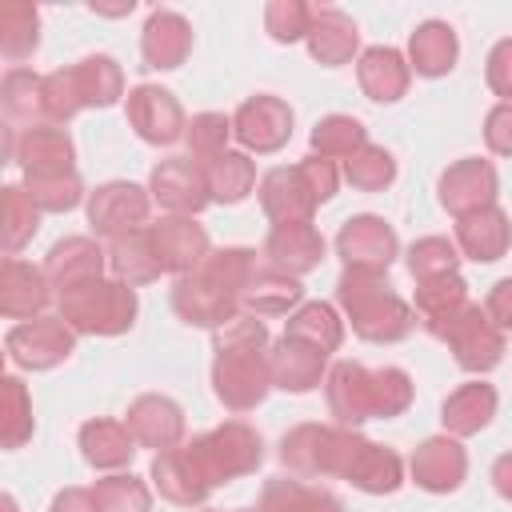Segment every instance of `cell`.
Wrapping results in <instances>:
<instances>
[{"mask_svg": "<svg viewBox=\"0 0 512 512\" xmlns=\"http://www.w3.org/2000/svg\"><path fill=\"white\" fill-rule=\"evenodd\" d=\"M184 448H188L192 464L200 468V476H204L212 488H220V484H228V480H236V476L256 472L260 460H264V440H260V432L248 428L244 420H224L220 428L192 436Z\"/></svg>", "mask_w": 512, "mask_h": 512, "instance_id": "cell-6", "label": "cell"}, {"mask_svg": "<svg viewBox=\"0 0 512 512\" xmlns=\"http://www.w3.org/2000/svg\"><path fill=\"white\" fill-rule=\"evenodd\" d=\"M284 336L308 340V344H316L320 352H336L340 340H344V320L336 316L332 304H324V300H308V304H300V308L284 320Z\"/></svg>", "mask_w": 512, "mask_h": 512, "instance_id": "cell-42", "label": "cell"}, {"mask_svg": "<svg viewBox=\"0 0 512 512\" xmlns=\"http://www.w3.org/2000/svg\"><path fill=\"white\" fill-rule=\"evenodd\" d=\"M148 192H152V200L168 216H196V212H204L212 204L208 176H204V168L192 156H168V160H160L152 168Z\"/></svg>", "mask_w": 512, "mask_h": 512, "instance_id": "cell-11", "label": "cell"}, {"mask_svg": "<svg viewBox=\"0 0 512 512\" xmlns=\"http://www.w3.org/2000/svg\"><path fill=\"white\" fill-rule=\"evenodd\" d=\"M356 80H360V92L376 104H396L404 92H408V80H412V68L408 60L388 48V44H376V48H364L360 60H356Z\"/></svg>", "mask_w": 512, "mask_h": 512, "instance_id": "cell-28", "label": "cell"}, {"mask_svg": "<svg viewBox=\"0 0 512 512\" xmlns=\"http://www.w3.org/2000/svg\"><path fill=\"white\" fill-rule=\"evenodd\" d=\"M108 272L128 284V288H140V284H152L164 268L152 252V240H148V228L132 232V236H120L108 244Z\"/></svg>", "mask_w": 512, "mask_h": 512, "instance_id": "cell-36", "label": "cell"}, {"mask_svg": "<svg viewBox=\"0 0 512 512\" xmlns=\"http://www.w3.org/2000/svg\"><path fill=\"white\" fill-rule=\"evenodd\" d=\"M32 396L24 388L20 376H4L0 380V444L4 448H20L24 440H32Z\"/></svg>", "mask_w": 512, "mask_h": 512, "instance_id": "cell-45", "label": "cell"}, {"mask_svg": "<svg viewBox=\"0 0 512 512\" xmlns=\"http://www.w3.org/2000/svg\"><path fill=\"white\" fill-rule=\"evenodd\" d=\"M324 400L340 428H356L372 420V368L356 360H336L324 376Z\"/></svg>", "mask_w": 512, "mask_h": 512, "instance_id": "cell-18", "label": "cell"}, {"mask_svg": "<svg viewBox=\"0 0 512 512\" xmlns=\"http://www.w3.org/2000/svg\"><path fill=\"white\" fill-rule=\"evenodd\" d=\"M148 240H152V252L160 260V268L172 272V276H188L212 256L208 232L192 216H164V220L148 224Z\"/></svg>", "mask_w": 512, "mask_h": 512, "instance_id": "cell-14", "label": "cell"}, {"mask_svg": "<svg viewBox=\"0 0 512 512\" xmlns=\"http://www.w3.org/2000/svg\"><path fill=\"white\" fill-rule=\"evenodd\" d=\"M468 304V284L460 280V272L452 276H436V280H420L416 284V296H412V308L420 316V324L440 340V332L452 324V316Z\"/></svg>", "mask_w": 512, "mask_h": 512, "instance_id": "cell-34", "label": "cell"}, {"mask_svg": "<svg viewBox=\"0 0 512 512\" xmlns=\"http://www.w3.org/2000/svg\"><path fill=\"white\" fill-rule=\"evenodd\" d=\"M416 388H412V376L396 364H384V368H372V420H392L400 412H408Z\"/></svg>", "mask_w": 512, "mask_h": 512, "instance_id": "cell-48", "label": "cell"}, {"mask_svg": "<svg viewBox=\"0 0 512 512\" xmlns=\"http://www.w3.org/2000/svg\"><path fill=\"white\" fill-rule=\"evenodd\" d=\"M40 44V12L24 0H4L0 4V52L20 68Z\"/></svg>", "mask_w": 512, "mask_h": 512, "instance_id": "cell-39", "label": "cell"}, {"mask_svg": "<svg viewBox=\"0 0 512 512\" xmlns=\"http://www.w3.org/2000/svg\"><path fill=\"white\" fill-rule=\"evenodd\" d=\"M496 404H500V396H496L492 384H480V380L460 384V388L444 400L440 424H444V432L456 436V440H460V436H476V432H484V428L492 424Z\"/></svg>", "mask_w": 512, "mask_h": 512, "instance_id": "cell-30", "label": "cell"}, {"mask_svg": "<svg viewBox=\"0 0 512 512\" xmlns=\"http://www.w3.org/2000/svg\"><path fill=\"white\" fill-rule=\"evenodd\" d=\"M268 368H272V388H284V392L300 396V392H312L328 376V352H320L308 340L280 336L268 348Z\"/></svg>", "mask_w": 512, "mask_h": 512, "instance_id": "cell-20", "label": "cell"}, {"mask_svg": "<svg viewBox=\"0 0 512 512\" xmlns=\"http://www.w3.org/2000/svg\"><path fill=\"white\" fill-rule=\"evenodd\" d=\"M508 244H512V224H508V212L496 204L456 220V248L476 264L500 260L508 252Z\"/></svg>", "mask_w": 512, "mask_h": 512, "instance_id": "cell-29", "label": "cell"}, {"mask_svg": "<svg viewBox=\"0 0 512 512\" xmlns=\"http://www.w3.org/2000/svg\"><path fill=\"white\" fill-rule=\"evenodd\" d=\"M228 136H232V120L224 112H200L188 120L184 144H188V156L196 164H208L212 156L228 152Z\"/></svg>", "mask_w": 512, "mask_h": 512, "instance_id": "cell-51", "label": "cell"}, {"mask_svg": "<svg viewBox=\"0 0 512 512\" xmlns=\"http://www.w3.org/2000/svg\"><path fill=\"white\" fill-rule=\"evenodd\" d=\"M124 424L136 436V444L156 448V452L180 448V440H184V408L172 396H160V392L136 396L124 412Z\"/></svg>", "mask_w": 512, "mask_h": 512, "instance_id": "cell-17", "label": "cell"}, {"mask_svg": "<svg viewBox=\"0 0 512 512\" xmlns=\"http://www.w3.org/2000/svg\"><path fill=\"white\" fill-rule=\"evenodd\" d=\"M204 168V176H208V192H212V200H220V204H240L252 188H256V164H252V156L248 152H220V156H212L208 164H200Z\"/></svg>", "mask_w": 512, "mask_h": 512, "instance_id": "cell-38", "label": "cell"}, {"mask_svg": "<svg viewBox=\"0 0 512 512\" xmlns=\"http://www.w3.org/2000/svg\"><path fill=\"white\" fill-rule=\"evenodd\" d=\"M484 80L500 100H512V36L496 40L484 60Z\"/></svg>", "mask_w": 512, "mask_h": 512, "instance_id": "cell-55", "label": "cell"}, {"mask_svg": "<svg viewBox=\"0 0 512 512\" xmlns=\"http://www.w3.org/2000/svg\"><path fill=\"white\" fill-rule=\"evenodd\" d=\"M92 496H96L100 512H152V492L132 472H112V476L96 480Z\"/></svg>", "mask_w": 512, "mask_h": 512, "instance_id": "cell-47", "label": "cell"}, {"mask_svg": "<svg viewBox=\"0 0 512 512\" xmlns=\"http://www.w3.org/2000/svg\"><path fill=\"white\" fill-rule=\"evenodd\" d=\"M308 144H312V156H320V160H348L352 152H360L368 144V128L356 116L332 112V116L316 120Z\"/></svg>", "mask_w": 512, "mask_h": 512, "instance_id": "cell-44", "label": "cell"}, {"mask_svg": "<svg viewBox=\"0 0 512 512\" xmlns=\"http://www.w3.org/2000/svg\"><path fill=\"white\" fill-rule=\"evenodd\" d=\"M396 252H400V240H396L392 224H384L380 216H352L336 232V256L344 260V268L388 272Z\"/></svg>", "mask_w": 512, "mask_h": 512, "instance_id": "cell-13", "label": "cell"}, {"mask_svg": "<svg viewBox=\"0 0 512 512\" xmlns=\"http://www.w3.org/2000/svg\"><path fill=\"white\" fill-rule=\"evenodd\" d=\"M296 172H300V180H304V188H308V196H312V204H316V208H320V204H328V200L336 196L340 172H336V164H332V160L304 156V160L296 164Z\"/></svg>", "mask_w": 512, "mask_h": 512, "instance_id": "cell-54", "label": "cell"}, {"mask_svg": "<svg viewBox=\"0 0 512 512\" xmlns=\"http://www.w3.org/2000/svg\"><path fill=\"white\" fill-rule=\"evenodd\" d=\"M52 300V284L48 272L20 260V256H4L0 264V312L8 320H40L44 308Z\"/></svg>", "mask_w": 512, "mask_h": 512, "instance_id": "cell-16", "label": "cell"}, {"mask_svg": "<svg viewBox=\"0 0 512 512\" xmlns=\"http://www.w3.org/2000/svg\"><path fill=\"white\" fill-rule=\"evenodd\" d=\"M80 456L100 472H116L136 456V436L128 432L124 420H108V416L84 420L80 424Z\"/></svg>", "mask_w": 512, "mask_h": 512, "instance_id": "cell-31", "label": "cell"}, {"mask_svg": "<svg viewBox=\"0 0 512 512\" xmlns=\"http://www.w3.org/2000/svg\"><path fill=\"white\" fill-rule=\"evenodd\" d=\"M188 52H192V24L172 8H156L148 16L144 32H140L144 64L156 68V72H172V68H180L188 60Z\"/></svg>", "mask_w": 512, "mask_h": 512, "instance_id": "cell-23", "label": "cell"}, {"mask_svg": "<svg viewBox=\"0 0 512 512\" xmlns=\"http://www.w3.org/2000/svg\"><path fill=\"white\" fill-rule=\"evenodd\" d=\"M0 512H16V504H12V496H4V500H0Z\"/></svg>", "mask_w": 512, "mask_h": 512, "instance_id": "cell-61", "label": "cell"}, {"mask_svg": "<svg viewBox=\"0 0 512 512\" xmlns=\"http://www.w3.org/2000/svg\"><path fill=\"white\" fill-rule=\"evenodd\" d=\"M80 108H84V100H80V88H76L72 68L48 72V76H44V120L60 128V124H68Z\"/></svg>", "mask_w": 512, "mask_h": 512, "instance_id": "cell-53", "label": "cell"}, {"mask_svg": "<svg viewBox=\"0 0 512 512\" xmlns=\"http://www.w3.org/2000/svg\"><path fill=\"white\" fill-rule=\"evenodd\" d=\"M256 268L252 248H216L196 272L176 276L172 312L192 328H224L240 316V292Z\"/></svg>", "mask_w": 512, "mask_h": 512, "instance_id": "cell-2", "label": "cell"}, {"mask_svg": "<svg viewBox=\"0 0 512 512\" xmlns=\"http://www.w3.org/2000/svg\"><path fill=\"white\" fill-rule=\"evenodd\" d=\"M456 56H460V40L444 20H424L408 36V68H416L420 76H432V80L448 76L456 68Z\"/></svg>", "mask_w": 512, "mask_h": 512, "instance_id": "cell-33", "label": "cell"}, {"mask_svg": "<svg viewBox=\"0 0 512 512\" xmlns=\"http://www.w3.org/2000/svg\"><path fill=\"white\" fill-rule=\"evenodd\" d=\"M72 76L84 108H112L124 96V72L112 56H84L80 64H72Z\"/></svg>", "mask_w": 512, "mask_h": 512, "instance_id": "cell-40", "label": "cell"}, {"mask_svg": "<svg viewBox=\"0 0 512 512\" xmlns=\"http://www.w3.org/2000/svg\"><path fill=\"white\" fill-rule=\"evenodd\" d=\"M260 208H264V216H268L272 224L312 220L316 204H312V196H308V188H304L296 164H292V168H272V172L260 176Z\"/></svg>", "mask_w": 512, "mask_h": 512, "instance_id": "cell-32", "label": "cell"}, {"mask_svg": "<svg viewBox=\"0 0 512 512\" xmlns=\"http://www.w3.org/2000/svg\"><path fill=\"white\" fill-rule=\"evenodd\" d=\"M304 300L300 276H288L272 264H256L244 292H240V308L248 316H292Z\"/></svg>", "mask_w": 512, "mask_h": 512, "instance_id": "cell-25", "label": "cell"}, {"mask_svg": "<svg viewBox=\"0 0 512 512\" xmlns=\"http://www.w3.org/2000/svg\"><path fill=\"white\" fill-rule=\"evenodd\" d=\"M0 104L8 120L36 128L44 120V76H36L32 68H8L0 84Z\"/></svg>", "mask_w": 512, "mask_h": 512, "instance_id": "cell-41", "label": "cell"}, {"mask_svg": "<svg viewBox=\"0 0 512 512\" xmlns=\"http://www.w3.org/2000/svg\"><path fill=\"white\" fill-rule=\"evenodd\" d=\"M256 512H344L340 496L316 484H304L296 476H276L260 488Z\"/></svg>", "mask_w": 512, "mask_h": 512, "instance_id": "cell-35", "label": "cell"}, {"mask_svg": "<svg viewBox=\"0 0 512 512\" xmlns=\"http://www.w3.org/2000/svg\"><path fill=\"white\" fill-rule=\"evenodd\" d=\"M4 348H8V360L16 368L48 372L76 352V332L60 316H40V320H24V324L8 328Z\"/></svg>", "mask_w": 512, "mask_h": 512, "instance_id": "cell-9", "label": "cell"}, {"mask_svg": "<svg viewBox=\"0 0 512 512\" xmlns=\"http://www.w3.org/2000/svg\"><path fill=\"white\" fill-rule=\"evenodd\" d=\"M348 484L360 488V492H368V496H388V492H396L404 484V464H400V456L392 448L368 440L360 448L352 472H348Z\"/></svg>", "mask_w": 512, "mask_h": 512, "instance_id": "cell-37", "label": "cell"}, {"mask_svg": "<svg viewBox=\"0 0 512 512\" xmlns=\"http://www.w3.org/2000/svg\"><path fill=\"white\" fill-rule=\"evenodd\" d=\"M104 268H108V248H100V240H92V236H64V240H56L48 260H44L48 284L56 292H68L76 284L100 280Z\"/></svg>", "mask_w": 512, "mask_h": 512, "instance_id": "cell-21", "label": "cell"}, {"mask_svg": "<svg viewBox=\"0 0 512 512\" xmlns=\"http://www.w3.org/2000/svg\"><path fill=\"white\" fill-rule=\"evenodd\" d=\"M496 192H500V176L488 160L480 156H468V160H456L452 168H444L440 176V204L460 220V216H472L480 208H492L496 204Z\"/></svg>", "mask_w": 512, "mask_h": 512, "instance_id": "cell-15", "label": "cell"}, {"mask_svg": "<svg viewBox=\"0 0 512 512\" xmlns=\"http://www.w3.org/2000/svg\"><path fill=\"white\" fill-rule=\"evenodd\" d=\"M40 228V208L24 192V184H8L0 196V244L8 256H16Z\"/></svg>", "mask_w": 512, "mask_h": 512, "instance_id": "cell-43", "label": "cell"}, {"mask_svg": "<svg viewBox=\"0 0 512 512\" xmlns=\"http://www.w3.org/2000/svg\"><path fill=\"white\" fill-rule=\"evenodd\" d=\"M232 136L244 144V152L268 156L280 152L292 140V108L280 96H248L232 116Z\"/></svg>", "mask_w": 512, "mask_h": 512, "instance_id": "cell-12", "label": "cell"}, {"mask_svg": "<svg viewBox=\"0 0 512 512\" xmlns=\"http://www.w3.org/2000/svg\"><path fill=\"white\" fill-rule=\"evenodd\" d=\"M440 340L452 348V356H456V364L464 368V372H492L500 360H504V332L492 324V316L480 308V304H464L456 316H452V324L440 332Z\"/></svg>", "mask_w": 512, "mask_h": 512, "instance_id": "cell-8", "label": "cell"}, {"mask_svg": "<svg viewBox=\"0 0 512 512\" xmlns=\"http://www.w3.org/2000/svg\"><path fill=\"white\" fill-rule=\"evenodd\" d=\"M240 512H244V508H240Z\"/></svg>", "mask_w": 512, "mask_h": 512, "instance_id": "cell-62", "label": "cell"}, {"mask_svg": "<svg viewBox=\"0 0 512 512\" xmlns=\"http://www.w3.org/2000/svg\"><path fill=\"white\" fill-rule=\"evenodd\" d=\"M24 192L36 200L40 212H72L84 200V180L76 172L60 176H24Z\"/></svg>", "mask_w": 512, "mask_h": 512, "instance_id": "cell-50", "label": "cell"}, {"mask_svg": "<svg viewBox=\"0 0 512 512\" xmlns=\"http://www.w3.org/2000/svg\"><path fill=\"white\" fill-rule=\"evenodd\" d=\"M460 264V248L456 240L448 236H420L412 248H408V272L412 280H436V276H452Z\"/></svg>", "mask_w": 512, "mask_h": 512, "instance_id": "cell-49", "label": "cell"}, {"mask_svg": "<svg viewBox=\"0 0 512 512\" xmlns=\"http://www.w3.org/2000/svg\"><path fill=\"white\" fill-rule=\"evenodd\" d=\"M212 392L228 412H252L268 388V328L260 316L240 312L224 328L212 332Z\"/></svg>", "mask_w": 512, "mask_h": 512, "instance_id": "cell-1", "label": "cell"}, {"mask_svg": "<svg viewBox=\"0 0 512 512\" xmlns=\"http://www.w3.org/2000/svg\"><path fill=\"white\" fill-rule=\"evenodd\" d=\"M148 476H152V484H156V492H160L164 500L184 504V508L204 504V500L212 496V484L200 476V468L192 464V456H188L184 444H180V448H168V452H156Z\"/></svg>", "mask_w": 512, "mask_h": 512, "instance_id": "cell-26", "label": "cell"}, {"mask_svg": "<svg viewBox=\"0 0 512 512\" xmlns=\"http://www.w3.org/2000/svg\"><path fill=\"white\" fill-rule=\"evenodd\" d=\"M336 304L352 320V332L368 344H396L416 328V308L392 292L384 272L344 268L336 280Z\"/></svg>", "mask_w": 512, "mask_h": 512, "instance_id": "cell-3", "label": "cell"}, {"mask_svg": "<svg viewBox=\"0 0 512 512\" xmlns=\"http://www.w3.org/2000/svg\"><path fill=\"white\" fill-rule=\"evenodd\" d=\"M72 160H76V148H72V136L64 128H56V124L20 128V136H16V164L24 168V176L76 172Z\"/></svg>", "mask_w": 512, "mask_h": 512, "instance_id": "cell-24", "label": "cell"}, {"mask_svg": "<svg viewBox=\"0 0 512 512\" xmlns=\"http://www.w3.org/2000/svg\"><path fill=\"white\" fill-rule=\"evenodd\" d=\"M484 312L492 316V324L500 332H512V276H504V280L492 284V292L484 300Z\"/></svg>", "mask_w": 512, "mask_h": 512, "instance_id": "cell-57", "label": "cell"}, {"mask_svg": "<svg viewBox=\"0 0 512 512\" xmlns=\"http://www.w3.org/2000/svg\"><path fill=\"white\" fill-rule=\"evenodd\" d=\"M124 112H128V124L136 128V136L144 144H156V148H168V144L184 140V132H188L180 100L160 84H136L128 92Z\"/></svg>", "mask_w": 512, "mask_h": 512, "instance_id": "cell-10", "label": "cell"}, {"mask_svg": "<svg viewBox=\"0 0 512 512\" xmlns=\"http://www.w3.org/2000/svg\"><path fill=\"white\" fill-rule=\"evenodd\" d=\"M312 12H316V8L304 4V0H272V4L264 8V28H268V36H272L276 44H296V40L308 36Z\"/></svg>", "mask_w": 512, "mask_h": 512, "instance_id": "cell-52", "label": "cell"}, {"mask_svg": "<svg viewBox=\"0 0 512 512\" xmlns=\"http://www.w3.org/2000/svg\"><path fill=\"white\" fill-rule=\"evenodd\" d=\"M92 12H100V16H124V12H132V4H96L92 0Z\"/></svg>", "mask_w": 512, "mask_h": 512, "instance_id": "cell-60", "label": "cell"}, {"mask_svg": "<svg viewBox=\"0 0 512 512\" xmlns=\"http://www.w3.org/2000/svg\"><path fill=\"white\" fill-rule=\"evenodd\" d=\"M308 44V56L324 68H340L356 56L360 48V32H356V20L340 8H316L312 12V28L304 36Z\"/></svg>", "mask_w": 512, "mask_h": 512, "instance_id": "cell-27", "label": "cell"}, {"mask_svg": "<svg viewBox=\"0 0 512 512\" xmlns=\"http://www.w3.org/2000/svg\"><path fill=\"white\" fill-rule=\"evenodd\" d=\"M48 512H100V508H96L92 488H64V492L52 496V508Z\"/></svg>", "mask_w": 512, "mask_h": 512, "instance_id": "cell-58", "label": "cell"}, {"mask_svg": "<svg viewBox=\"0 0 512 512\" xmlns=\"http://www.w3.org/2000/svg\"><path fill=\"white\" fill-rule=\"evenodd\" d=\"M344 180L360 192H384L396 180V156L380 144H364L344 160Z\"/></svg>", "mask_w": 512, "mask_h": 512, "instance_id": "cell-46", "label": "cell"}, {"mask_svg": "<svg viewBox=\"0 0 512 512\" xmlns=\"http://www.w3.org/2000/svg\"><path fill=\"white\" fill-rule=\"evenodd\" d=\"M408 472L424 492H456L468 476V452L456 436H428L424 444H416Z\"/></svg>", "mask_w": 512, "mask_h": 512, "instance_id": "cell-19", "label": "cell"}, {"mask_svg": "<svg viewBox=\"0 0 512 512\" xmlns=\"http://www.w3.org/2000/svg\"><path fill=\"white\" fill-rule=\"evenodd\" d=\"M364 444H368V436H360L356 428L296 424L280 440V464L292 476H308V480H324V476L348 480V472H352V464H356Z\"/></svg>", "mask_w": 512, "mask_h": 512, "instance_id": "cell-4", "label": "cell"}, {"mask_svg": "<svg viewBox=\"0 0 512 512\" xmlns=\"http://www.w3.org/2000/svg\"><path fill=\"white\" fill-rule=\"evenodd\" d=\"M148 212H152V192H144L132 180H108L88 196V224L108 244L148 228Z\"/></svg>", "mask_w": 512, "mask_h": 512, "instance_id": "cell-7", "label": "cell"}, {"mask_svg": "<svg viewBox=\"0 0 512 512\" xmlns=\"http://www.w3.org/2000/svg\"><path fill=\"white\" fill-rule=\"evenodd\" d=\"M492 488L512 504V452L496 456V464H492Z\"/></svg>", "mask_w": 512, "mask_h": 512, "instance_id": "cell-59", "label": "cell"}, {"mask_svg": "<svg viewBox=\"0 0 512 512\" xmlns=\"http://www.w3.org/2000/svg\"><path fill=\"white\" fill-rule=\"evenodd\" d=\"M484 144L496 156H512V100H500L488 116H484Z\"/></svg>", "mask_w": 512, "mask_h": 512, "instance_id": "cell-56", "label": "cell"}, {"mask_svg": "<svg viewBox=\"0 0 512 512\" xmlns=\"http://www.w3.org/2000/svg\"><path fill=\"white\" fill-rule=\"evenodd\" d=\"M264 256L272 268L288 272V276H304L312 268H320L324 260V236L312 220H292V224H272L268 240H264Z\"/></svg>", "mask_w": 512, "mask_h": 512, "instance_id": "cell-22", "label": "cell"}, {"mask_svg": "<svg viewBox=\"0 0 512 512\" xmlns=\"http://www.w3.org/2000/svg\"><path fill=\"white\" fill-rule=\"evenodd\" d=\"M60 320L76 336H120L136 324V288L120 284L116 276H100L88 284H76L68 292H56Z\"/></svg>", "mask_w": 512, "mask_h": 512, "instance_id": "cell-5", "label": "cell"}]
</instances>
